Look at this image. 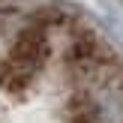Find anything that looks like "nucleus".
I'll return each mask as SVG.
<instances>
[{"mask_svg": "<svg viewBox=\"0 0 123 123\" xmlns=\"http://www.w3.org/2000/svg\"><path fill=\"white\" fill-rule=\"evenodd\" d=\"M0 123H123V57L66 12L0 0Z\"/></svg>", "mask_w": 123, "mask_h": 123, "instance_id": "f257e3e1", "label": "nucleus"}]
</instances>
